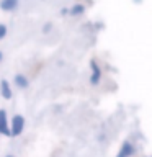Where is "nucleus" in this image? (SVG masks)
I'll list each match as a JSON object with an SVG mask.
<instances>
[{
    "label": "nucleus",
    "mask_w": 152,
    "mask_h": 157,
    "mask_svg": "<svg viewBox=\"0 0 152 157\" xmlns=\"http://www.w3.org/2000/svg\"><path fill=\"white\" fill-rule=\"evenodd\" d=\"M25 129V118L21 115H15L10 124V136H20Z\"/></svg>",
    "instance_id": "obj_1"
},
{
    "label": "nucleus",
    "mask_w": 152,
    "mask_h": 157,
    "mask_svg": "<svg viewBox=\"0 0 152 157\" xmlns=\"http://www.w3.org/2000/svg\"><path fill=\"white\" fill-rule=\"evenodd\" d=\"M90 71H92V74H90V83H92V85H98L100 80H101V75H103L101 67L98 66L95 61H92L90 62Z\"/></svg>",
    "instance_id": "obj_2"
},
{
    "label": "nucleus",
    "mask_w": 152,
    "mask_h": 157,
    "mask_svg": "<svg viewBox=\"0 0 152 157\" xmlns=\"http://www.w3.org/2000/svg\"><path fill=\"white\" fill-rule=\"evenodd\" d=\"M0 134L10 136V124L7 120V111L0 110Z\"/></svg>",
    "instance_id": "obj_3"
},
{
    "label": "nucleus",
    "mask_w": 152,
    "mask_h": 157,
    "mask_svg": "<svg viewBox=\"0 0 152 157\" xmlns=\"http://www.w3.org/2000/svg\"><path fill=\"white\" fill-rule=\"evenodd\" d=\"M0 95H2L5 100H10V98L13 97V90H12V85H10L8 80H3L0 82Z\"/></svg>",
    "instance_id": "obj_4"
},
{
    "label": "nucleus",
    "mask_w": 152,
    "mask_h": 157,
    "mask_svg": "<svg viewBox=\"0 0 152 157\" xmlns=\"http://www.w3.org/2000/svg\"><path fill=\"white\" fill-rule=\"evenodd\" d=\"M134 151H136L134 146H132L129 141H126V142L121 144V149H120V152H118L116 157H131L132 154H134Z\"/></svg>",
    "instance_id": "obj_5"
},
{
    "label": "nucleus",
    "mask_w": 152,
    "mask_h": 157,
    "mask_svg": "<svg viewBox=\"0 0 152 157\" xmlns=\"http://www.w3.org/2000/svg\"><path fill=\"white\" fill-rule=\"evenodd\" d=\"M20 7V0H0V8L3 12H15Z\"/></svg>",
    "instance_id": "obj_6"
},
{
    "label": "nucleus",
    "mask_w": 152,
    "mask_h": 157,
    "mask_svg": "<svg viewBox=\"0 0 152 157\" xmlns=\"http://www.w3.org/2000/svg\"><path fill=\"white\" fill-rule=\"evenodd\" d=\"M13 82H15V85L18 88H21V90L29 87V78L26 75H23V74H17V75L13 77Z\"/></svg>",
    "instance_id": "obj_7"
},
{
    "label": "nucleus",
    "mask_w": 152,
    "mask_h": 157,
    "mask_svg": "<svg viewBox=\"0 0 152 157\" xmlns=\"http://www.w3.org/2000/svg\"><path fill=\"white\" fill-rule=\"evenodd\" d=\"M82 13H85V5H82V3H75L69 8V15L70 17H80Z\"/></svg>",
    "instance_id": "obj_8"
},
{
    "label": "nucleus",
    "mask_w": 152,
    "mask_h": 157,
    "mask_svg": "<svg viewBox=\"0 0 152 157\" xmlns=\"http://www.w3.org/2000/svg\"><path fill=\"white\" fill-rule=\"evenodd\" d=\"M7 31H8V28H7V25H3V23H0V41L7 36Z\"/></svg>",
    "instance_id": "obj_9"
},
{
    "label": "nucleus",
    "mask_w": 152,
    "mask_h": 157,
    "mask_svg": "<svg viewBox=\"0 0 152 157\" xmlns=\"http://www.w3.org/2000/svg\"><path fill=\"white\" fill-rule=\"evenodd\" d=\"M51 26H52V25H51V23H48V25H46V28H44V33L51 31Z\"/></svg>",
    "instance_id": "obj_10"
},
{
    "label": "nucleus",
    "mask_w": 152,
    "mask_h": 157,
    "mask_svg": "<svg viewBox=\"0 0 152 157\" xmlns=\"http://www.w3.org/2000/svg\"><path fill=\"white\" fill-rule=\"evenodd\" d=\"M2 59H3V52L0 51V62H2Z\"/></svg>",
    "instance_id": "obj_11"
},
{
    "label": "nucleus",
    "mask_w": 152,
    "mask_h": 157,
    "mask_svg": "<svg viewBox=\"0 0 152 157\" xmlns=\"http://www.w3.org/2000/svg\"><path fill=\"white\" fill-rule=\"evenodd\" d=\"M7 157H13V155H7Z\"/></svg>",
    "instance_id": "obj_12"
}]
</instances>
